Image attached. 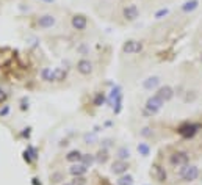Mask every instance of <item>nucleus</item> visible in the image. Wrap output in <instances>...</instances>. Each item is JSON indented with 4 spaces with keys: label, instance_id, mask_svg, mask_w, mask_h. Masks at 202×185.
<instances>
[{
    "label": "nucleus",
    "instance_id": "obj_3",
    "mask_svg": "<svg viewBox=\"0 0 202 185\" xmlns=\"http://www.w3.org/2000/svg\"><path fill=\"white\" fill-rule=\"evenodd\" d=\"M190 162V157L185 151H175L169 155V163L175 168H183L185 165H188Z\"/></svg>",
    "mask_w": 202,
    "mask_h": 185
},
{
    "label": "nucleus",
    "instance_id": "obj_21",
    "mask_svg": "<svg viewBox=\"0 0 202 185\" xmlns=\"http://www.w3.org/2000/svg\"><path fill=\"white\" fill-rule=\"evenodd\" d=\"M41 77H42V80H46V82H53V71L49 69V68H44V69L41 71Z\"/></svg>",
    "mask_w": 202,
    "mask_h": 185
},
{
    "label": "nucleus",
    "instance_id": "obj_2",
    "mask_svg": "<svg viewBox=\"0 0 202 185\" xmlns=\"http://www.w3.org/2000/svg\"><path fill=\"white\" fill-rule=\"evenodd\" d=\"M180 177L183 182H194L197 177H199V168L196 165H185L182 169H180Z\"/></svg>",
    "mask_w": 202,
    "mask_h": 185
},
{
    "label": "nucleus",
    "instance_id": "obj_12",
    "mask_svg": "<svg viewBox=\"0 0 202 185\" xmlns=\"http://www.w3.org/2000/svg\"><path fill=\"white\" fill-rule=\"evenodd\" d=\"M127 169H129V163L124 162V160H116V162L111 165V172H113V174H118V176L126 174Z\"/></svg>",
    "mask_w": 202,
    "mask_h": 185
},
{
    "label": "nucleus",
    "instance_id": "obj_4",
    "mask_svg": "<svg viewBox=\"0 0 202 185\" xmlns=\"http://www.w3.org/2000/svg\"><path fill=\"white\" fill-rule=\"evenodd\" d=\"M197 130H199V126H197V124H193V122H183L182 126H179L177 133H179V135H182V137H185V138H191V137H194V135L197 133Z\"/></svg>",
    "mask_w": 202,
    "mask_h": 185
},
{
    "label": "nucleus",
    "instance_id": "obj_15",
    "mask_svg": "<svg viewBox=\"0 0 202 185\" xmlns=\"http://www.w3.org/2000/svg\"><path fill=\"white\" fill-rule=\"evenodd\" d=\"M81 152L78 151V149H74V151H71L67 155H66V160L67 162H71V163H78L80 160H81Z\"/></svg>",
    "mask_w": 202,
    "mask_h": 185
},
{
    "label": "nucleus",
    "instance_id": "obj_1",
    "mask_svg": "<svg viewBox=\"0 0 202 185\" xmlns=\"http://www.w3.org/2000/svg\"><path fill=\"white\" fill-rule=\"evenodd\" d=\"M165 102L158 98V96H152L146 101V105H144V113L146 115H157L161 108H163Z\"/></svg>",
    "mask_w": 202,
    "mask_h": 185
},
{
    "label": "nucleus",
    "instance_id": "obj_18",
    "mask_svg": "<svg viewBox=\"0 0 202 185\" xmlns=\"http://www.w3.org/2000/svg\"><path fill=\"white\" fill-rule=\"evenodd\" d=\"M66 78V71L61 68L53 69V82H63Z\"/></svg>",
    "mask_w": 202,
    "mask_h": 185
},
{
    "label": "nucleus",
    "instance_id": "obj_26",
    "mask_svg": "<svg viewBox=\"0 0 202 185\" xmlns=\"http://www.w3.org/2000/svg\"><path fill=\"white\" fill-rule=\"evenodd\" d=\"M7 99H8V92H7L2 86H0V104H5Z\"/></svg>",
    "mask_w": 202,
    "mask_h": 185
},
{
    "label": "nucleus",
    "instance_id": "obj_17",
    "mask_svg": "<svg viewBox=\"0 0 202 185\" xmlns=\"http://www.w3.org/2000/svg\"><path fill=\"white\" fill-rule=\"evenodd\" d=\"M105 101H107V98H105L104 92H96L94 98H92V104H94V107H100V105H104V104H105Z\"/></svg>",
    "mask_w": 202,
    "mask_h": 185
},
{
    "label": "nucleus",
    "instance_id": "obj_23",
    "mask_svg": "<svg viewBox=\"0 0 202 185\" xmlns=\"http://www.w3.org/2000/svg\"><path fill=\"white\" fill-rule=\"evenodd\" d=\"M138 152H140V155L147 157V155L150 154V148H149V144H147V143H140V144H138Z\"/></svg>",
    "mask_w": 202,
    "mask_h": 185
},
{
    "label": "nucleus",
    "instance_id": "obj_9",
    "mask_svg": "<svg viewBox=\"0 0 202 185\" xmlns=\"http://www.w3.org/2000/svg\"><path fill=\"white\" fill-rule=\"evenodd\" d=\"M155 96H158L163 102H168V101H171V99L174 98V89H172L171 86H168V85L160 86V88L157 89V94H155Z\"/></svg>",
    "mask_w": 202,
    "mask_h": 185
},
{
    "label": "nucleus",
    "instance_id": "obj_16",
    "mask_svg": "<svg viewBox=\"0 0 202 185\" xmlns=\"http://www.w3.org/2000/svg\"><path fill=\"white\" fill-rule=\"evenodd\" d=\"M197 7H199L197 0H188V2H185V3L182 5V11H183V13H191V11H194Z\"/></svg>",
    "mask_w": 202,
    "mask_h": 185
},
{
    "label": "nucleus",
    "instance_id": "obj_5",
    "mask_svg": "<svg viewBox=\"0 0 202 185\" xmlns=\"http://www.w3.org/2000/svg\"><path fill=\"white\" fill-rule=\"evenodd\" d=\"M57 24V18L53 14H42L36 19V25L38 28L41 30H47V28H52L53 25Z\"/></svg>",
    "mask_w": 202,
    "mask_h": 185
},
{
    "label": "nucleus",
    "instance_id": "obj_20",
    "mask_svg": "<svg viewBox=\"0 0 202 185\" xmlns=\"http://www.w3.org/2000/svg\"><path fill=\"white\" fill-rule=\"evenodd\" d=\"M80 162H81V163H83V165L88 168V166H91V165L96 162V155H92V154H83Z\"/></svg>",
    "mask_w": 202,
    "mask_h": 185
},
{
    "label": "nucleus",
    "instance_id": "obj_10",
    "mask_svg": "<svg viewBox=\"0 0 202 185\" xmlns=\"http://www.w3.org/2000/svg\"><path fill=\"white\" fill-rule=\"evenodd\" d=\"M77 71L81 75H89L92 72V63L86 58H81V60L77 61Z\"/></svg>",
    "mask_w": 202,
    "mask_h": 185
},
{
    "label": "nucleus",
    "instance_id": "obj_33",
    "mask_svg": "<svg viewBox=\"0 0 202 185\" xmlns=\"http://www.w3.org/2000/svg\"><path fill=\"white\" fill-rule=\"evenodd\" d=\"M200 60H202V57H200Z\"/></svg>",
    "mask_w": 202,
    "mask_h": 185
},
{
    "label": "nucleus",
    "instance_id": "obj_11",
    "mask_svg": "<svg viewBox=\"0 0 202 185\" xmlns=\"http://www.w3.org/2000/svg\"><path fill=\"white\" fill-rule=\"evenodd\" d=\"M122 16L127 19V21H135L138 16H140V10L136 5H127L124 10H122Z\"/></svg>",
    "mask_w": 202,
    "mask_h": 185
},
{
    "label": "nucleus",
    "instance_id": "obj_32",
    "mask_svg": "<svg viewBox=\"0 0 202 185\" xmlns=\"http://www.w3.org/2000/svg\"><path fill=\"white\" fill-rule=\"evenodd\" d=\"M63 185H72V182H67V183H63Z\"/></svg>",
    "mask_w": 202,
    "mask_h": 185
},
{
    "label": "nucleus",
    "instance_id": "obj_14",
    "mask_svg": "<svg viewBox=\"0 0 202 185\" xmlns=\"http://www.w3.org/2000/svg\"><path fill=\"white\" fill-rule=\"evenodd\" d=\"M86 171H88V168H86L83 163H74V165L71 166V174H72L74 177L85 176V174H86Z\"/></svg>",
    "mask_w": 202,
    "mask_h": 185
},
{
    "label": "nucleus",
    "instance_id": "obj_27",
    "mask_svg": "<svg viewBox=\"0 0 202 185\" xmlns=\"http://www.w3.org/2000/svg\"><path fill=\"white\" fill-rule=\"evenodd\" d=\"M168 13H169L168 8H161V10H158V11L155 13V19H161V18H165Z\"/></svg>",
    "mask_w": 202,
    "mask_h": 185
},
{
    "label": "nucleus",
    "instance_id": "obj_6",
    "mask_svg": "<svg viewBox=\"0 0 202 185\" xmlns=\"http://www.w3.org/2000/svg\"><path fill=\"white\" fill-rule=\"evenodd\" d=\"M143 50V42L141 41H135V39H129L124 46H122V52L127 55H135L140 53Z\"/></svg>",
    "mask_w": 202,
    "mask_h": 185
},
{
    "label": "nucleus",
    "instance_id": "obj_24",
    "mask_svg": "<svg viewBox=\"0 0 202 185\" xmlns=\"http://www.w3.org/2000/svg\"><path fill=\"white\" fill-rule=\"evenodd\" d=\"M108 160V152L105 151V149H100L99 152H97V155H96V162H99V163H105Z\"/></svg>",
    "mask_w": 202,
    "mask_h": 185
},
{
    "label": "nucleus",
    "instance_id": "obj_25",
    "mask_svg": "<svg viewBox=\"0 0 202 185\" xmlns=\"http://www.w3.org/2000/svg\"><path fill=\"white\" fill-rule=\"evenodd\" d=\"M72 185H86V179H85V176L74 177V180H72Z\"/></svg>",
    "mask_w": 202,
    "mask_h": 185
},
{
    "label": "nucleus",
    "instance_id": "obj_28",
    "mask_svg": "<svg viewBox=\"0 0 202 185\" xmlns=\"http://www.w3.org/2000/svg\"><path fill=\"white\" fill-rule=\"evenodd\" d=\"M50 179H52V182H55V183H57V182H61V180H63V174H61V172H55V174H52Z\"/></svg>",
    "mask_w": 202,
    "mask_h": 185
},
{
    "label": "nucleus",
    "instance_id": "obj_13",
    "mask_svg": "<svg viewBox=\"0 0 202 185\" xmlns=\"http://www.w3.org/2000/svg\"><path fill=\"white\" fill-rule=\"evenodd\" d=\"M143 86H144V89H147V91L158 89V88H160V77H157V75L147 77V78L143 82Z\"/></svg>",
    "mask_w": 202,
    "mask_h": 185
},
{
    "label": "nucleus",
    "instance_id": "obj_31",
    "mask_svg": "<svg viewBox=\"0 0 202 185\" xmlns=\"http://www.w3.org/2000/svg\"><path fill=\"white\" fill-rule=\"evenodd\" d=\"M33 185H41V182H38V179H33Z\"/></svg>",
    "mask_w": 202,
    "mask_h": 185
},
{
    "label": "nucleus",
    "instance_id": "obj_22",
    "mask_svg": "<svg viewBox=\"0 0 202 185\" xmlns=\"http://www.w3.org/2000/svg\"><path fill=\"white\" fill-rule=\"evenodd\" d=\"M133 183V177L130 174H122L118 179V185H132Z\"/></svg>",
    "mask_w": 202,
    "mask_h": 185
},
{
    "label": "nucleus",
    "instance_id": "obj_29",
    "mask_svg": "<svg viewBox=\"0 0 202 185\" xmlns=\"http://www.w3.org/2000/svg\"><path fill=\"white\" fill-rule=\"evenodd\" d=\"M8 113H10V107H8V105H3V108L0 110V116L3 118V116H7Z\"/></svg>",
    "mask_w": 202,
    "mask_h": 185
},
{
    "label": "nucleus",
    "instance_id": "obj_30",
    "mask_svg": "<svg viewBox=\"0 0 202 185\" xmlns=\"http://www.w3.org/2000/svg\"><path fill=\"white\" fill-rule=\"evenodd\" d=\"M149 130H150V129H149V127H144V129H143V132H141V133H143V135H144V137H149V135H150V132H149Z\"/></svg>",
    "mask_w": 202,
    "mask_h": 185
},
{
    "label": "nucleus",
    "instance_id": "obj_19",
    "mask_svg": "<svg viewBox=\"0 0 202 185\" xmlns=\"http://www.w3.org/2000/svg\"><path fill=\"white\" fill-rule=\"evenodd\" d=\"M116 157H118V160H124V162H126V160L130 157V151H129L126 146H122V148H119V149H118Z\"/></svg>",
    "mask_w": 202,
    "mask_h": 185
},
{
    "label": "nucleus",
    "instance_id": "obj_8",
    "mask_svg": "<svg viewBox=\"0 0 202 185\" xmlns=\"http://www.w3.org/2000/svg\"><path fill=\"white\" fill-rule=\"evenodd\" d=\"M150 176H152V177H154L155 180H158L160 183L166 182V179H168V174H166L165 168H163L161 165H158V163H154V165H152V169H150Z\"/></svg>",
    "mask_w": 202,
    "mask_h": 185
},
{
    "label": "nucleus",
    "instance_id": "obj_7",
    "mask_svg": "<svg viewBox=\"0 0 202 185\" xmlns=\"http://www.w3.org/2000/svg\"><path fill=\"white\" fill-rule=\"evenodd\" d=\"M71 25H72L74 30L83 32V30H86V27H88V19H86L85 14H74L72 19H71Z\"/></svg>",
    "mask_w": 202,
    "mask_h": 185
}]
</instances>
